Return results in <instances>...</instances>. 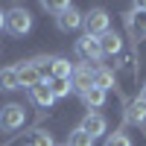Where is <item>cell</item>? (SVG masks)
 Here are the masks:
<instances>
[{"mask_svg":"<svg viewBox=\"0 0 146 146\" xmlns=\"http://www.w3.org/2000/svg\"><path fill=\"white\" fill-rule=\"evenodd\" d=\"M82 27H85V35H91V38H100L111 29V18H108L105 9H91L88 15H82Z\"/></svg>","mask_w":146,"mask_h":146,"instance_id":"cell-1","label":"cell"},{"mask_svg":"<svg viewBox=\"0 0 146 146\" xmlns=\"http://www.w3.org/2000/svg\"><path fill=\"white\" fill-rule=\"evenodd\" d=\"M23 123H27V111H23V105L9 102V105L0 108V129H3V131H18V129H23Z\"/></svg>","mask_w":146,"mask_h":146,"instance_id":"cell-2","label":"cell"},{"mask_svg":"<svg viewBox=\"0 0 146 146\" xmlns=\"http://www.w3.org/2000/svg\"><path fill=\"white\" fill-rule=\"evenodd\" d=\"M6 29H9L12 35H27V32L32 29V15H29L27 9H21V6L9 9V12H6Z\"/></svg>","mask_w":146,"mask_h":146,"instance_id":"cell-3","label":"cell"},{"mask_svg":"<svg viewBox=\"0 0 146 146\" xmlns=\"http://www.w3.org/2000/svg\"><path fill=\"white\" fill-rule=\"evenodd\" d=\"M76 56L82 58V62L88 64H100L102 62V50H100V38H91V35H82V38L76 41Z\"/></svg>","mask_w":146,"mask_h":146,"instance_id":"cell-4","label":"cell"},{"mask_svg":"<svg viewBox=\"0 0 146 146\" xmlns=\"http://www.w3.org/2000/svg\"><path fill=\"white\" fill-rule=\"evenodd\" d=\"M94 88V67L88 64H73V73H70V91H76L79 96Z\"/></svg>","mask_w":146,"mask_h":146,"instance_id":"cell-5","label":"cell"},{"mask_svg":"<svg viewBox=\"0 0 146 146\" xmlns=\"http://www.w3.org/2000/svg\"><path fill=\"white\" fill-rule=\"evenodd\" d=\"M126 23H129V32L135 38H146V3H137L131 9L126 15Z\"/></svg>","mask_w":146,"mask_h":146,"instance_id":"cell-6","label":"cell"},{"mask_svg":"<svg viewBox=\"0 0 146 146\" xmlns=\"http://www.w3.org/2000/svg\"><path fill=\"white\" fill-rule=\"evenodd\" d=\"M56 27L62 29V32H73V29H79V27H82V15H79V9L67 3V6L56 15Z\"/></svg>","mask_w":146,"mask_h":146,"instance_id":"cell-7","label":"cell"},{"mask_svg":"<svg viewBox=\"0 0 146 146\" xmlns=\"http://www.w3.org/2000/svg\"><path fill=\"white\" fill-rule=\"evenodd\" d=\"M15 70H18V85H21V88H29L32 91L38 82H44L41 79V70L35 67L32 62H21V64H15Z\"/></svg>","mask_w":146,"mask_h":146,"instance_id":"cell-8","label":"cell"},{"mask_svg":"<svg viewBox=\"0 0 146 146\" xmlns=\"http://www.w3.org/2000/svg\"><path fill=\"white\" fill-rule=\"evenodd\" d=\"M105 126H108V123H105V117H102V114H96V111H88V114L82 117V123H79V129L85 131V135H91L94 140L100 137V135H105Z\"/></svg>","mask_w":146,"mask_h":146,"instance_id":"cell-9","label":"cell"},{"mask_svg":"<svg viewBox=\"0 0 146 146\" xmlns=\"http://www.w3.org/2000/svg\"><path fill=\"white\" fill-rule=\"evenodd\" d=\"M100 50H102V56H117L120 50H123V38H120V32L108 29L105 35H100Z\"/></svg>","mask_w":146,"mask_h":146,"instance_id":"cell-10","label":"cell"},{"mask_svg":"<svg viewBox=\"0 0 146 146\" xmlns=\"http://www.w3.org/2000/svg\"><path fill=\"white\" fill-rule=\"evenodd\" d=\"M29 96H32V102L41 105V108H50V105L56 102V96H53V91H50V82H38V85L29 91Z\"/></svg>","mask_w":146,"mask_h":146,"instance_id":"cell-11","label":"cell"},{"mask_svg":"<svg viewBox=\"0 0 146 146\" xmlns=\"http://www.w3.org/2000/svg\"><path fill=\"white\" fill-rule=\"evenodd\" d=\"M143 120H146V102L140 100H131L129 105H126V123H131V126H143Z\"/></svg>","mask_w":146,"mask_h":146,"instance_id":"cell-12","label":"cell"},{"mask_svg":"<svg viewBox=\"0 0 146 146\" xmlns=\"http://www.w3.org/2000/svg\"><path fill=\"white\" fill-rule=\"evenodd\" d=\"M114 70L111 67H94V88H100V91H108V88H114Z\"/></svg>","mask_w":146,"mask_h":146,"instance_id":"cell-13","label":"cell"},{"mask_svg":"<svg viewBox=\"0 0 146 146\" xmlns=\"http://www.w3.org/2000/svg\"><path fill=\"white\" fill-rule=\"evenodd\" d=\"M18 70L15 67H3L0 70V91H18Z\"/></svg>","mask_w":146,"mask_h":146,"instance_id":"cell-14","label":"cell"},{"mask_svg":"<svg viewBox=\"0 0 146 146\" xmlns=\"http://www.w3.org/2000/svg\"><path fill=\"white\" fill-rule=\"evenodd\" d=\"M82 102L94 111V108H100V105L105 102V91H100V88H88V91L82 94Z\"/></svg>","mask_w":146,"mask_h":146,"instance_id":"cell-15","label":"cell"},{"mask_svg":"<svg viewBox=\"0 0 146 146\" xmlns=\"http://www.w3.org/2000/svg\"><path fill=\"white\" fill-rule=\"evenodd\" d=\"M27 146H56V143H53V135H47L44 129H38V131H32L27 137Z\"/></svg>","mask_w":146,"mask_h":146,"instance_id":"cell-16","label":"cell"},{"mask_svg":"<svg viewBox=\"0 0 146 146\" xmlns=\"http://www.w3.org/2000/svg\"><path fill=\"white\" fill-rule=\"evenodd\" d=\"M67 146H94V137H91V135H85L82 129H73V131H70V137H67Z\"/></svg>","mask_w":146,"mask_h":146,"instance_id":"cell-17","label":"cell"},{"mask_svg":"<svg viewBox=\"0 0 146 146\" xmlns=\"http://www.w3.org/2000/svg\"><path fill=\"white\" fill-rule=\"evenodd\" d=\"M50 91H53L56 100L67 96V94H70V79H53V82H50Z\"/></svg>","mask_w":146,"mask_h":146,"instance_id":"cell-18","label":"cell"},{"mask_svg":"<svg viewBox=\"0 0 146 146\" xmlns=\"http://www.w3.org/2000/svg\"><path fill=\"white\" fill-rule=\"evenodd\" d=\"M105 146H131V140H129L126 131H114V135H108Z\"/></svg>","mask_w":146,"mask_h":146,"instance_id":"cell-19","label":"cell"},{"mask_svg":"<svg viewBox=\"0 0 146 146\" xmlns=\"http://www.w3.org/2000/svg\"><path fill=\"white\" fill-rule=\"evenodd\" d=\"M0 29H6V12H0Z\"/></svg>","mask_w":146,"mask_h":146,"instance_id":"cell-20","label":"cell"},{"mask_svg":"<svg viewBox=\"0 0 146 146\" xmlns=\"http://www.w3.org/2000/svg\"><path fill=\"white\" fill-rule=\"evenodd\" d=\"M140 100L146 102V85H143V88H140Z\"/></svg>","mask_w":146,"mask_h":146,"instance_id":"cell-21","label":"cell"},{"mask_svg":"<svg viewBox=\"0 0 146 146\" xmlns=\"http://www.w3.org/2000/svg\"><path fill=\"white\" fill-rule=\"evenodd\" d=\"M62 146H67V143H62Z\"/></svg>","mask_w":146,"mask_h":146,"instance_id":"cell-22","label":"cell"}]
</instances>
